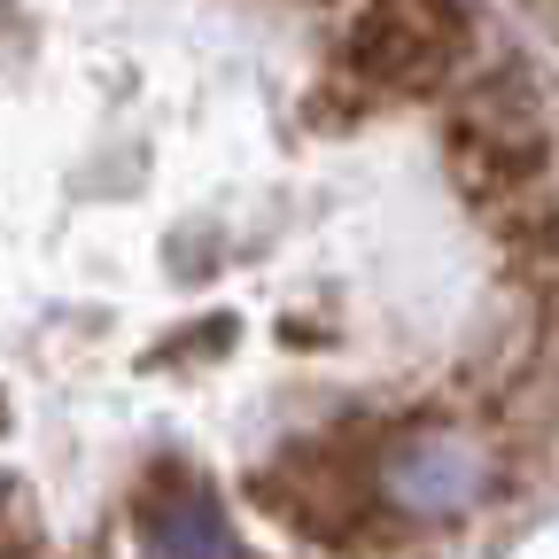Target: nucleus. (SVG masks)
Segmentation results:
<instances>
[{"label": "nucleus", "mask_w": 559, "mask_h": 559, "mask_svg": "<svg viewBox=\"0 0 559 559\" xmlns=\"http://www.w3.org/2000/svg\"><path fill=\"white\" fill-rule=\"evenodd\" d=\"M466 9L459 0H366L342 39V79L358 94H436L466 62Z\"/></svg>", "instance_id": "obj_2"}, {"label": "nucleus", "mask_w": 559, "mask_h": 559, "mask_svg": "<svg viewBox=\"0 0 559 559\" xmlns=\"http://www.w3.org/2000/svg\"><path fill=\"white\" fill-rule=\"evenodd\" d=\"M257 506H272L288 528L319 544H349L373 513V481L342 443H311V451H288L272 474H257Z\"/></svg>", "instance_id": "obj_3"}, {"label": "nucleus", "mask_w": 559, "mask_h": 559, "mask_svg": "<svg viewBox=\"0 0 559 559\" xmlns=\"http://www.w3.org/2000/svg\"><path fill=\"white\" fill-rule=\"evenodd\" d=\"M443 164L459 179V194L498 218V210L559 187V140H551V109L521 70H489L474 79L451 117H443Z\"/></svg>", "instance_id": "obj_1"}]
</instances>
